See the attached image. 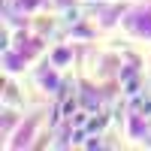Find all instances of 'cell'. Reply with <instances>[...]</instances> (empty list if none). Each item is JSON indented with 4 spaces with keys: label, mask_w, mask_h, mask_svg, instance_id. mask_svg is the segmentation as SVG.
I'll return each instance as SVG.
<instances>
[{
    "label": "cell",
    "mask_w": 151,
    "mask_h": 151,
    "mask_svg": "<svg viewBox=\"0 0 151 151\" xmlns=\"http://www.w3.org/2000/svg\"><path fill=\"white\" fill-rule=\"evenodd\" d=\"M139 112H151V97L148 100H139Z\"/></svg>",
    "instance_id": "1"
}]
</instances>
